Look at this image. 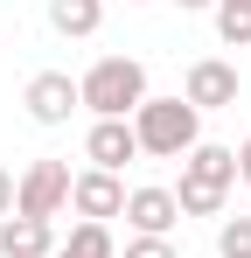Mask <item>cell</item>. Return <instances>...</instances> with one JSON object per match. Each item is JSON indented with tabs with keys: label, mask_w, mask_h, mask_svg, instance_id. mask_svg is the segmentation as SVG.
I'll return each instance as SVG.
<instances>
[{
	"label": "cell",
	"mask_w": 251,
	"mask_h": 258,
	"mask_svg": "<svg viewBox=\"0 0 251 258\" xmlns=\"http://www.w3.org/2000/svg\"><path fill=\"white\" fill-rule=\"evenodd\" d=\"M77 98L91 119H133L154 91H147V63L140 56H98L91 70L77 77Z\"/></svg>",
	"instance_id": "6da1fadb"
},
{
	"label": "cell",
	"mask_w": 251,
	"mask_h": 258,
	"mask_svg": "<svg viewBox=\"0 0 251 258\" xmlns=\"http://www.w3.org/2000/svg\"><path fill=\"white\" fill-rule=\"evenodd\" d=\"M133 140H140V154H154V161H181V154L203 140V112H196L189 98H147V105L133 112Z\"/></svg>",
	"instance_id": "7a4b0ae2"
},
{
	"label": "cell",
	"mask_w": 251,
	"mask_h": 258,
	"mask_svg": "<svg viewBox=\"0 0 251 258\" xmlns=\"http://www.w3.org/2000/svg\"><path fill=\"white\" fill-rule=\"evenodd\" d=\"M70 210V161H28L14 174V216H56Z\"/></svg>",
	"instance_id": "3957f363"
},
{
	"label": "cell",
	"mask_w": 251,
	"mask_h": 258,
	"mask_svg": "<svg viewBox=\"0 0 251 258\" xmlns=\"http://www.w3.org/2000/svg\"><path fill=\"white\" fill-rule=\"evenodd\" d=\"M21 105H28V119H35V126H70V112H84L77 77H70V70H35L28 91H21Z\"/></svg>",
	"instance_id": "277c9868"
},
{
	"label": "cell",
	"mask_w": 251,
	"mask_h": 258,
	"mask_svg": "<svg viewBox=\"0 0 251 258\" xmlns=\"http://www.w3.org/2000/svg\"><path fill=\"white\" fill-rule=\"evenodd\" d=\"M181 98H189L196 112H230V105H237V63H223V56H203V63H189V77H181Z\"/></svg>",
	"instance_id": "5b68a950"
},
{
	"label": "cell",
	"mask_w": 251,
	"mask_h": 258,
	"mask_svg": "<svg viewBox=\"0 0 251 258\" xmlns=\"http://www.w3.org/2000/svg\"><path fill=\"white\" fill-rule=\"evenodd\" d=\"M70 210H77L84 223H112V216H126V181L105 174V168L70 174Z\"/></svg>",
	"instance_id": "8992f818"
},
{
	"label": "cell",
	"mask_w": 251,
	"mask_h": 258,
	"mask_svg": "<svg viewBox=\"0 0 251 258\" xmlns=\"http://www.w3.org/2000/svg\"><path fill=\"white\" fill-rule=\"evenodd\" d=\"M126 223H133V237H167V230L181 223V203H174V188H161V181H147V188H126Z\"/></svg>",
	"instance_id": "52a82bcc"
},
{
	"label": "cell",
	"mask_w": 251,
	"mask_h": 258,
	"mask_svg": "<svg viewBox=\"0 0 251 258\" xmlns=\"http://www.w3.org/2000/svg\"><path fill=\"white\" fill-rule=\"evenodd\" d=\"M84 161L105 168V174H126V161H140L133 119H91V133H84Z\"/></svg>",
	"instance_id": "ba28073f"
},
{
	"label": "cell",
	"mask_w": 251,
	"mask_h": 258,
	"mask_svg": "<svg viewBox=\"0 0 251 258\" xmlns=\"http://www.w3.org/2000/svg\"><path fill=\"white\" fill-rule=\"evenodd\" d=\"M181 181H196V188H216V196H230V188H237V147L196 140V147L181 154Z\"/></svg>",
	"instance_id": "9c48e42d"
},
{
	"label": "cell",
	"mask_w": 251,
	"mask_h": 258,
	"mask_svg": "<svg viewBox=\"0 0 251 258\" xmlns=\"http://www.w3.org/2000/svg\"><path fill=\"white\" fill-rule=\"evenodd\" d=\"M56 244L49 216H0V258H56Z\"/></svg>",
	"instance_id": "30bf717a"
},
{
	"label": "cell",
	"mask_w": 251,
	"mask_h": 258,
	"mask_svg": "<svg viewBox=\"0 0 251 258\" xmlns=\"http://www.w3.org/2000/svg\"><path fill=\"white\" fill-rule=\"evenodd\" d=\"M49 28L70 35V42L98 35V28H105V0H49Z\"/></svg>",
	"instance_id": "8fae6325"
},
{
	"label": "cell",
	"mask_w": 251,
	"mask_h": 258,
	"mask_svg": "<svg viewBox=\"0 0 251 258\" xmlns=\"http://www.w3.org/2000/svg\"><path fill=\"white\" fill-rule=\"evenodd\" d=\"M56 258H119L112 223H70V237L56 244Z\"/></svg>",
	"instance_id": "7c38bea8"
},
{
	"label": "cell",
	"mask_w": 251,
	"mask_h": 258,
	"mask_svg": "<svg viewBox=\"0 0 251 258\" xmlns=\"http://www.w3.org/2000/svg\"><path fill=\"white\" fill-rule=\"evenodd\" d=\"M216 35L230 49H251V0H216Z\"/></svg>",
	"instance_id": "4fadbf2b"
},
{
	"label": "cell",
	"mask_w": 251,
	"mask_h": 258,
	"mask_svg": "<svg viewBox=\"0 0 251 258\" xmlns=\"http://www.w3.org/2000/svg\"><path fill=\"white\" fill-rule=\"evenodd\" d=\"M216 258H251V216H216Z\"/></svg>",
	"instance_id": "5bb4252c"
},
{
	"label": "cell",
	"mask_w": 251,
	"mask_h": 258,
	"mask_svg": "<svg viewBox=\"0 0 251 258\" xmlns=\"http://www.w3.org/2000/svg\"><path fill=\"white\" fill-rule=\"evenodd\" d=\"M174 203H181V216H223V203H230V196H216V188H196V181H181V188H174Z\"/></svg>",
	"instance_id": "9a60e30c"
},
{
	"label": "cell",
	"mask_w": 251,
	"mask_h": 258,
	"mask_svg": "<svg viewBox=\"0 0 251 258\" xmlns=\"http://www.w3.org/2000/svg\"><path fill=\"white\" fill-rule=\"evenodd\" d=\"M119 258H181V251H174V237H126Z\"/></svg>",
	"instance_id": "2e32d148"
},
{
	"label": "cell",
	"mask_w": 251,
	"mask_h": 258,
	"mask_svg": "<svg viewBox=\"0 0 251 258\" xmlns=\"http://www.w3.org/2000/svg\"><path fill=\"white\" fill-rule=\"evenodd\" d=\"M0 216H14V174L0 168Z\"/></svg>",
	"instance_id": "e0dca14e"
},
{
	"label": "cell",
	"mask_w": 251,
	"mask_h": 258,
	"mask_svg": "<svg viewBox=\"0 0 251 258\" xmlns=\"http://www.w3.org/2000/svg\"><path fill=\"white\" fill-rule=\"evenodd\" d=\"M237 181L251 188V140H237Z\"/></svg>",
	"instance_id": "ac0fdd59"
},
{
	"label": "cell",
	"mask_w": 251,
	"mask_h": 258,
	"mask_svg": "<svg viewBox=\"0 0 251 258\" xmlns=\"http://www.w3.org/2000/svg\"><path fill=\"white\" fill-rule=\"evenodd\" d=\"M174 7H181V14H203V7L216 14V0H174Z\"/></svg>",
	"instance_id": "d6986e66"
}]
</instances>
